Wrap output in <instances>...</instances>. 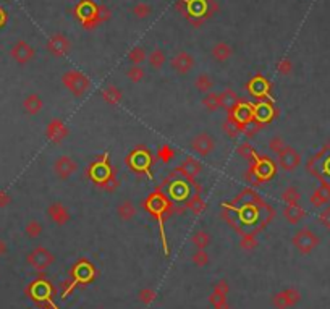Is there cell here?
Instances as JSON below:
<instances>
[{
  "instance_id": "1",
  "label": "cell",
  "mask_w": 330,
  "mask_h": 309,
  "mask_svg": "<svg viewBox=\"0 0 330 309\" xmlns=\"http://www.w3.org/2000/svg\"><path fill=\"white\" fill-rule=\"evenodd\" d=\"M222 217L238 235H258L275 217L274 207L253 188H243L232 203L222 204Z\"/></svg>"
},
{
  "instance_id": "2",
  "label": "cell",
  "mask_w": 330,
  "mask_h": 309,
  "mask_svg": "<svg viewBox=\"0 0 330 309\" xmlns=\"http://www.w3.org/2000/svg\"><path fill=\"white\" fill-rule=\"evenodd\" d=\"M159 186H160V190L168 196V199L173 203V212L175 214L185 212L188 199L193 195H196V193H202V190L193 191V188H197L199 185H197L196 182H189L188 178L180 175L177 170L172 172V174L162 182V185H159Z\"/></svg>"
},
{
  "instance_id": "3",
  "label": "cell",
  "mask_w": 330,
  "mask_h": 309,
  "mask_svg": "<svg viewBox=\"0 0 330 309\" xmlns=\"http://www.w3.org/2000/svg\"><path fill=\"white\" fill-rule=\"evenodd\" d=\"M143 207H144L146 212H149L152 217L157 220L164 253H165V256H168L170 254V249H168V241H167V236H165V220L173 214V203L168 199L165 193L160 190V186H157L156 191L151 193V195L143 201Z\"/></svg>"
},
{
  "instance_id": "4",
  "label": "cell",
  "mask_w": 330,
  "mask_h": 309,
  "mask_svg": "<svg viewBox=\"0 0 330 309\" xmlns=\"http://www.w3.org/2000/svg\"><path fill=\"white\" fill-rule=\"evenodd\" d=\"M84 175L89 178L94 185L107 193H114L120 186L119 178H117V169L110 165L107 152H104L99 159L94 161L89 167L86 169Z\"/></svg>"
},
{
  "instance_id": "5",
  "label": "cell",
  "mask_w": 330,
  "mask_h": 309,
  "mask_svg": "<svg viewBox=\"0 0 330 309\" xmlns=\"http://www.w3.org/2000/svg\"><path fill=\"white\" fill-rule=\"evenodd\" d=\"M156 162V157L152 156L151 150L146 146H136L131 152L125 157V164L128 165L131 172H135L136 175H148L152 178V165Z\"/></svg>"
},
{
  "instance_id": "6",
  "label": "cell",
  "mask_w": 330,
  "mask_h": 309,
  "mask_svg": "<svg viewBox=\"0 0 330 309\" xmlns=\"http://www.w3.org/2000/svg\"><path fill=\"white\" fill-rule=\"evenodd\" d=\"M306 170L316 177L320 185L330 188V141L306 164Z\"/></svg>"
},
{
  "instance_id": "7",
  "label": "cell",
  "mask_w": 330,
  "mask_h": 309,
  "mask_svg": "<svg viewBox=\"0 0 330 309\" xmlns=\"http://www.w3.org/2000/svg\"><path fill=\"white\" fill-rule=\"evenodd\" d=\"M277 174V165L267 156H258L249 165V170L246 174V180L251 185H261L272 180Z\"/></svg>"
},
{
  "instance_id": "8",
  "label": "cell",
  "mask_w": 330,
  "mask_h": 309,
  "mask_svg": "<svg viewBox=\"0 0 330 309\" xmlns=\"http://www.w3.org/2000/svg\"><path fill=\"white\" fill-rule=\"evenodd\" d=\"M62 83L63 86L70 91L71 96L75 97H83L91 88V80L79 70H68L62 75Z\"/></svg>"
},
{
  "instance_id": "9",
  "label": "cell",
  "mask_w": 330,
  "mask_h": 309,
  "mask_svg": "<svg viewBox=\"0 0 330 309\" xmlns=\"http://www.w3.org/2000/svg\"><path fill=\"white\" fill-rule=\"evenodd\" d=\"M291 243H293V246H295L301 254H311L312 251L319 246L320 238L312 232L311 228L304 227V228L298 230V232L295 233Z\"/></svg>"
},
{
  "instance_id": "10",
  "label": "cell",
  "mask_w": 330,
  "mask_h": 309,
  "mask_svg": "<svg viewBox=\"0 0 330 309\" xmlns=\"http://www.w3.org/2000/svg\"><path fill=\"white\" fill-rule=\"evenodd\" d=\"M28 264L31 265L33 269H36L38 272H44L46 269H49L50 265L55 262V256L50 253L47 248L44 246H36L31 253L26 257Z\"/></svg>"
},
{
  "instance_id": "11",
  "label": "cell",
  "mask_w": 330,
  "mask_h": 309,
  "mask_svg": "<svg viewBox=\"0 0 330 309\" xmlns=\"http://www.w3.org/2000/svg\"><path fill=\"white\" fill-rule=\"evenodd\" d=\"M26 293L34 301H38V303H50V301H52V296L55 294V288L52 286V283L47 282V280L39 278L28 286Z\"/></svg>"
},
{
  "instance_id": "12",
  "label": "cell",
  "mask_w": 330,
  "mask_h": 309,
  "mask_svg": "<svg viewBox=\"0 0 330 309\" xmlns=\"http://www.w3.org/2000/svg\"><path fill=\"white\" fill-rule=\"evenodd\" d=\"M270 88H272V86H270V83L262 75H256L253 80L248 81L246 84V91L251 97L258 100H272L274 102V97L270 94Z\"/></svg>"
},
{
  "instance_id": "13",
  "label": "cell",
  "mask_w": 330,
  "mask_h": 309,
  "mask_svg": "<svg viewBox=\"0 0 330 309\" xmlns=\"http://www.w3.org/2000/svg\"><path fill=\"white\" fill-rule=\"evenodd\" d=\"M46 49H47V52L52 55V57L62 59V57H65V55L70 54L71 42H70V39H68L65 34L55 33V34H52V36L49 38L47 44H46Z\"/></svg>"
},
{
  "instance_id": "14",
  "label": "cell",
  "mask_w": 330,
  "mask_h": 309,
  "mask_svg": "<svg viewBox=\"0 0 330 309\" xmlns=\"http://www.w3.org/2000/svg\"><path fill=\"white\" fill-rule=\"evenodd\" d=\"M71 278H75L78 285H87L96 278V269L87 259H79L71 267Z\"/></svg>"
},
{
  "instance_id": "15",
  "label": "cell",
  "mask_w": 330,
  "mask_h": 309,
  "mask_svg": "<svg viewBox=\"0 0 330 309\" xmlns=\"http://www.w3.org/2000/svg\"><path fill=\"white\" fill-rule=\"evenodd\" d=\"M253 109H254V120L261 125L270 123L278 115V109L274 105L272 100H258L256 104H253Z\"/></svg>"
},
{
  "instance_id": "16",
  "label": "cell",
  "mask_w": 330,
  "mask_h": 309,
  "mask_svg": "<svg viewBox=\"0 0 330 309\" xmlns=\"http://www.w3.org/2000/svg\"><path fill=\"white\" fill-rule=\"evenodd\" d=\"M229 117H232L235 121L238 123V126L243 130V128L249 123V121L254 120V109L253 104L248 102L246 99H241L240 104L235 107V109L229 113Z\"/></svg>"
},
{
  "instance_id": "17",
  "label": "cell",
  "mask_w": 330,
  "mask_h": 309,
  "mask_svg": "<svg viewBox=\"0 0 330 309\" xmlns=\"http://www.w3.org/2000/svg\"><path fill=\"white\" fill-rule=\"evenodd\" d=\"M10 55H12V59L18 63V65H26V63H29L34 59L36 52H34V49L31 47V44H28L26 41L20 39L12 46Z\"/></svg>"
},
{
  "instance_id": "18",
  "label": "cell",
  "mask_w": 330,
  "mask_h": 309,
  "mask_svg": "<svg viewBox=\"0 0 330 309\" xmlns=\"http://www.w3.org/2000/svg\"><path fill=\"white\" fill-rule=\"evenodd\" d=\"M277 156H278V165L285 172H293L301 165V154L291 146H285V149Z\"/></svg>"
},
{
  "instance_id": "19",
  "label": "cell",
  "mask_w": 330,
  "mask_h": 309,
  "mask_svg": "<svg viewBox=\"0 0 330 309\" xmlns=\"http://www.w3.org/2000/svg\"><path fill=\"white\" fill-rule=\"evenodd\" d=\"M194 65H196L194 57L189 52H185V50L177 52L170 59V67L177 71L178 75H188L189 71L194 68Z\"/></svg>"
},
{
  "instance_id": "20",
  "label": "cell",
  "mask_w": 330,
  "mask_h": 309,
  "mask_svg": "<svg viewBox=\"0 0 330 309\" xmlns=\"http://www.w3.org/2000/svg\"><path fill=\"white\" fill-rule=\"evenodd\" d=\"M299 301H301V293L296 288H287L283 291H278L272 298V303L277 309H288L298 304Z\"/></svg>"
},
{
  "instance_id": "21",
  "label": "cell",
  "mask_w": 330,
  "mask_h": 309,
  "mask_svg": "<svg viewBox=\"0 0 330 309\" xmlns=\"http://www.w3.org/2000/svg\"><path fill=\"white\" fill-rule=\"evenodd\" d=\"M78 162L73 161L70 156H60L54 162V172L60 180H68L73 174H76Z\"/></svg>"
},
{
  "instance_id": "22",
  "label": "cell",
  "mask_w": 330,
  "mask_h": 309,
  "mask_svg": "<svg viewBox=\"0 0 330 309\" xmlns=\"http://www.w3.org/2000/svg\"><path fill=\"white\" fill-rule=\"evenodd\" d=\"M68 128H67V125L63 123L62 120H58V118H54L50 123L47 125V128H46V136H47V139L49 141H52L54 144H60L62 141H65L68 138Z\"/></svg>"
},
{
  "instance_id": "23",
  "label": "cell",
  "mask_w": 330,
  "mask_h": 309,
  "mask_svg": "<svg viewBox=\"0 0 330 309\" xmlns=\"http://www.w3.org/2000/svg\"><path fill=\"white\" fill-rule=\"evenodd\" d=\"M214 147H215V142L207 133H199L191 139V149L196 154H199L202 157H207L212 150H214Z\"/></svg>"
},
{
  "instance_id": "24",
  "label": "cell",
  "mask_w": 330,
  "mask_h": 309,
  "mask_svg": "<svg viewBox=\"0 0 330 309\" xmlns=\"http://www.w3.org/2000/svg\"><path fill=\"white\" fill-rule=\"evenodd\" d=\"M201 169H202L201 164L197 162L194 157L189 156V157H186V159L183 161V164L178 165V167L175 169V170H177L180 175H183L185 178H188L189 182H196V177L201 174Z\"/></svg>"
},
{
  "instance_id": "25",
  "label": "cell",
  "mask_w": 330,
  "mask_h": 309,
  "mask_svg": "<svg viewBox=\"0 0 330 309\" xmlns=\"http://www.w3.org/2000/svg\"><path fill=\"white\" fill-rule=\"evenodd\" d=\"M47 215L52 219L54 224L57 225H67L70 222V212L67 209V206H63L62 203H52L47 207Z\"/></svg>"
},
{
  "instance_id": "26",
  "label": "cell",
  "mask_w": 330,
  "mask_h": 309,
  "mask_svg": "<svg viewBox=\"0 0 330 309\" xmlns=\"http://www.w3.org/2000/svg\"><path fill=\"white\" fill-rule=\"evenodd\" d=\"M210 55H212V59H214L215 62L225 63L227 60L232 59L233 47H232L230 44H227V42H224V41H218V42H215L214 46H212Z\"/></svg>"
},
{
  "instance_id": "27",
  "label": "cell",
  "mask_w": 330,
  "mask_h": 309,
  "mask_svg": "<svg viewBox=\"0 0 330 309\" xmlns=\"http://www.w3.org/2000/svg\"><path fill=\"white\" fill-rule=\"evenodd\" d=\"M283 215H285V219L288 220V224L296 225L306 217V211L299 204H288L287 207H285Z\"/></svg>"
},
{
  "instance_id": "28",
  "label": "cell",
  "mask_w": 330,
  "mask_h": 309,
  "mask_svg": "<svg viewBox=\"0 0 330 309\" xmlns=\"http://www.w3.org/2000/svg\"><path fill=\"white\" fill-rule=\"evenodd\" d=\"M44 107V102L39 94H36V92H33V94H28L23 100V109L28 115H38Z\"/></svg>"
},
{
  "instance_id": "29",
  "label": "cell",
  "mask_w": 330,
  "mask_h": 309,
  "mask_svg": "<svg viewBox=\"0 0 330 309\" xmlns=\"http://www.w3.org/2000/svg\"><path fill=\"white\" fill-rule=\"evenodd\" d=\"M218 97H220V107L225 109L229 113L240 104V100H241L237 92L232 91V89H225L224 92H220Z\"/></svg>"
},
{
  "instance_id": "30",
  "label": "cell",
  "mask_w": 330,
  "mask_h": 309,
  "mask_svg": "<svg viewBox=\"0 0 330 309\" xmlns=\"http://www.w3.org/2000/svg\"><path fill=\"white\" fill-rule=\"evenodd\" d=\"M309 201H311V204L314 207H324L330 201V188H328V186L320 185L319 188L311 195Z\"/></svg>"
},
{
  "instance_id": "31",
  "label": "cell",
  "mask_w": 330,
  "mask_h": 309,
  "mask_svg": "<svg viewBox=\"0 0 330 309\" xmlns=\"http://www.w3.org/2000/svg\"><path fill=\"white\" fill-rule=\"evenodd\" d=\"M100 97H102V100L107 104V105H119L120 104V100H122V97H123V94H122V91L117 88V86H107V88L100 92Z\"/></svg>"
},
{
  "instance_id": "32",
  "label": "cell",
  "mask_w": 330,
  "mask_h": 309,
  "mask_svg": "<svg viewBox=\"0 0 330 309\" xmlns=\"http://www.w3.org/2000/svg\"><path fill=\"white\" fill-rule=\"evenodd\" d=\"M206 209H207V204H206V201L201 198V193H196V195H193L188 199L186 211H189L193 215H201Z\"/></svg>"
},
{
  "instance_id": "33",
  "label": "cell",
  "mask_w": 330,
  "mask_h": 309,
  "mask_svg": "<svg viewBox=\"0 0 330 309\" xmlns=\"http://www.w3.org/2000/svg\"><path fill=\"white\" fill-rule=\"evenodd\" d=\"M165 62H167V55L162 49L156 47L152 52L148 54V63L151 65L152 70H160L165 65Z\"/></svg>"
},
{
  "instance_id": "34",
  "label": "cell",
  "mask_w": 330,
  "mask_h": 309,
  "mask_svg": "<svg viewBox=\"0 0 330 309\" xmlns=\"http://www.w3.org/2000/svg\"><path fill=\"white\" fill-rule=\"evenodd\" d=\"M194 88L196 91L202 92V94H207V92L212 91V88H214V80L210 78V75L207 73H201L196 76L194 80Z\"/></svg>"
},
{
  "instance_id": "35",
  "label": "cell",
  "mask_w": 330,
  "mask_h": 309,
  "mask_svg": "<svg viewBox=\"0 0 330 309\" xmlns=\"http://www.w3.org/2000/svg\"><path fill=\"white\" fill-rule=\"evenodd\" d=\"M117 212H119V217L122 220H133L136 217V206L131 201H123L117 207Z\"/></svg>"
},
{
  "instance_id": "36",
  "label": "cell",
  "mask_w": 330,
  "mask_h": 309,
  "mask_svg": "<svg viewBox=\"0 0 330 309\" xmlns=\"http://www.w3.org/2000/svg\"><path fill=\"white\" fill-rule=\"evenodd\" d=\"M128 60L133 63V65H143L144 62H148V52H146L144 47L136 46L128 52Z\"/></svg>"
},
{
  "instance_id": "37",
  "label": "cell",
  "mask_w": 330,
  "mask_h": 309,
  "mask_svg": "<svg viewBox=\"0 0 330 309\" xmlns=\"http://www.w3.org/2000/svg\"><path fill=\"white\" fill-rule=\"evenodd\" d=\"M131 13H133V17L139 21L143 20H148L151 15H152V7L148 4V2H138L133 10H131Z\"/></svg>"
},
{
  "instance_id": "38",
  "label": "cell",
  "mask_w": 330,
  "mask_h": 309,
  "mask_svg": "<svg viewBox=\"0 0 330 309\" xmlns=\"http://www.w3.org/2000/svg\"><path fill=\"white\" fill-rule=\"evenodd\" d=\"M299 199H301V193H299L298 188L295 186H288V188H285L283 193H282V201L285 204H299Z\"/></svg>"
},
{
  "instance_id": "39",
  "label": "cell",
  "mask_w": 330,
  "mask_h": 309,
  "mask_svg": "<svg viewBox=\"0 0 330 309\" xmlns=\"http://www.w3.org/2000/svg\"><path fill=\"white\" fill-rule=\"evenodd\" d=\"M191 241L197 249H206L210 244V235L207 232H204V230H197L193 235Z\"/></svg>"
},
{
  "instance_id": "40",
  "label": "cell",
  "mask_w": 330,
  "mask_h": 309,
  "mask_svg": "<svg viewBox=\"0 0 330 309\" xmlns=\"http://www.w3.org/2000/svg\"><path fill=\"white\" fill-rule=\"evenodd\" d=\"M222 130H224L225 134L229 136V138H232V139H237L238 134L241 133V128L238 126V123H237V121H235L232 117H229V118L224 121Z\"/></svg>"
},
{
  "instance_id": "41",
  "label": "cell",
  "mask_w": 330,
  "mask_h": 309,
  "mask_svg": "<svg viewBox=\"0 0 330 309\" xmlns=\"http://www.w3.org/2000/svg\"><path fill=\"white\" fill-rule=\"evenodd\" d=\"M202 105L206 107L209 112L218 110L220 109V97H218L217 92H212V91L207 92V94L204 96V99H202Z\"/></svg>"
},
{
  "instance_id": "42",
  "label": "cell",
  "mask_w": 330,
  "mask_h": 309,
  "mask_svg": "<svg viewBox=\"0 0 330 309\" xmlns=\"http://www.w3.org/2000/svg\"><path fill=\"white\" fill-rule=\"evenodd\" d=\"M237 152H238L240 157H243V159L251 161V162L259 156L258 152H256V149L249 144V142H241V144L238 146V149H237Z\"/></svg>"
},
{
  "instance_id": "43",
  "label": "cell",
  "mask_w": 330,
  "mask_h": 309,
  "mask_svg": "<svg viewBox=\"0 0 330 309\" xmlns=\"http://www.w3.org/2000/svg\"><path fill=\"white\" fill-rule=\"evenodd\" d=\"M25 233L28 238H38L42 233V225L39 220H29L25 225Z\"/></svg>"
},
{
  "instance_id": "44",
  "label": "cell",
  "mask_w": 330,
  "mask_h": 309,
  "mask_svg": "<svg viewBox=\"0 0 330 309\" xmlns=\"http://www.w3.org/2000/svg\"><path fill=\"white\" fill-rule=\"evenodd\" d=\"M146 76V71L141 65H131L127 70V78L131 83H139Z\"/></svg>"
},
{
  "instance_id": "45",
  "label": "cell",
  "mask_w": 330,
  "mask_h": 309,
  "mask_svg": "<svg viewBox=\"0 0 330 309\" xmlns=\"http://www.w3.org/2000/svg\"><path fill=\"white\" fill-rule=\"evenodd\" d=\"M209 301H210V304L214 306V309H230V304H229V301H227L225 294L214 291L209 296Z\"/></svg>"
},
{
  "instance_id": "46",
  "label": "cell",
  "mask_w": 330,
  "mask_h": 309,
  "mask_svg": "<svg viewBox=\"0 0 330 309\" xmlns=\"http://www.w3.org/2000/svg\"><path fill=\"white\" fill-rule=\"evenodd\" d=\"M156 298H157V293L154 291L152 288H149V286L141 288L138 293V299L141 301L143 304H151L152 301H156Z\"/></svg>"
},
{
  "instance_id": "47",
  "label": "cell",
  "mask_w": 330,
  "mask_h": 309,
  "mask_svg": "<svg viewBox=\"0 0 330 309\" xmlns=\"http://www.w3.org/2000/svg\"><path fill=\"white\" fill-rule=\"evenodd\" d=\"M258 238H256V235H243L240 240V248L243 251H253L258 246Z\"/></svg>"
},
{
  "instance_id": "48",
  "label": "cell",
  "mask_w": 330,
  "mask_h": 309,
  "mask_svg": "<svg viewBox=\"0 0 330 309\" xmlns=\"http://www.w3.org/2000/svg\"><path fill=\"white\" fill-rule=\"evenodd\" d=\"M157 159L162 161L164 164H168L170 161L175 159V150H173L170 146H168V144L160 146V149L157 150Z\"/></svg>"
},
{
  "instance_id": "49",
  "label": "cell",
  "mask_w": 330,
  "mask_h": 309,
  "mask_svg": "<svg viewBox=\"0 0 330 309\" xmlns=\"http://www.w3.org/2000/svg\"><path fill=\"white\" fill-rule=\"evenodd\" d=\"M293 68H295V65H293V62L288 59V57L278 60V63H277V71L283 76H290L293 73Z\"/></svg>"
},
{
  "instance_id": "50",
  "label": "cell",
  "mask_w": 330,
  "mask_h": 309,
  "mask_svg": "<svg viewBox=\"0 0 330 309\" xmlns=\"http://www.w3.org/2000/svg\"><path fill=\"white\" fill-rule=\"evenodd\" d=\"M191 261L194 265H197V267H204V265L209 264V254L206 253V249H197L191 256Z\"/></svg>"
},
{
  "instance_id": "51",
  "label": "cell",
  "mask_w": 330,
  "mask_h": 309,
  "mask_svg": "<svg viewBox=\"0 0 330 309\" xmlns=\"http://www.w3.org/2000/svg\"><path fill=\"white\" fill-rule=\"evenodd\" d=\"M112 18V12H110L108 7L105 5H97L96 7V20L97 23H107V21Z\"/></svg>"
},
{
  "instance_id": "52",
  "label": "cell",
  "mask_w": 330,
  "mask_h": 309,
  "mask_svg": "<svg viewBox=\"0 0 330 309\" xmlns=\"http://www.w3.org/2000/svg\"><path fill=\"white\" fill-rule=\"evenodd\" d=\"M264 125H261V123H258L256 120H253V121H249V123L241 130V133H243L246 138H253V136H256L259 131H261V128H262Z\"/></svg>"
},
{
  "instance_id": "53",
  "label": "cell",
  "mask_w": 330,
  "mask_h": 309,
  "mask_svg": "<svg viewBox=\"0 0 330 309\" xmlns=\"http://www.w3.org/2000/svg\"><path fill=\"white\" fill-rule=\"evenodd\" d=\"M285 146L287 144H285V139L282 138V136H274V138L269 141V147L275 154H280L282 150L285 149Z\"/></svg>"
},
{
  "instance_id": "54",
  "label": "cell",
  "mask_w": 330,
  "mask_h": 309,
  "mask_svg": "<svg viewBox=\"0 0 330 309\" xmlns=\"http://www.w3.org/2000/svg\"><path fill=\"white\" fill-rule=\"evenodd\" d=\"M76 286H78V282H76L75 278H71V277H70V278L65 280V282L62 283V298L68 296V294H70L73 290H75Z\"/></svg>"
},
{
  "instance_id": "55",
  "label": "cell",
  "mask_w": 330,
  "mask_h": 309,
  "mask_svg": "<svg viewBox=\"0 0 330 309\" xmlns=\"http://www.w3.org/2000/svg\"><path fill=\"white\" fill-rule=\"evenodd\" d=\"M214 291L215 293H220V294H229V291H230V285H229V282L227 280H218V282H215V285H214Z\"/></svg>"
},
{
  "instance_id": "56",
  "label": "cell",
  "mask_w": 330,
  "mask_h": 309,
  "mask_svg": "<svg viewBox=\"0 0 330 309\" xmlns=\"http://www.w3.org/2000/svg\"><path fill=\"white\" fill-rule=\"evenodd\" d=\"M319 222L322 225H324L327 230H330V206L324 207L322 212L319 214Z\"/></svg>"
},
{
  "instance_id": "57",
  "label": "cell",
  "mask_w": 330,
  "mask_h": 309,
  "mask_svg": "<svg viewBox=\"0 0 330 309\" xmlns=\"http://www.w3.org/2000/svg\"><path fill=\"white\" fill-rule=\"evenodd\" d=\"M9 204H12V196L7 191L0 190V207L4 209V207H7Z\"/></svg>"
},
{
  "instance_id": "58",
  "label": "cell",
  "mask_w": 330,
  "mask_h": 309,
  "mask_svg": "<svg viewBox=\"0 0 330 309\" xmlns=\"http://www.w3.org/2000/svg\"><path fill=\"white\" fill-rule=\"evenodd\" d=\"M7 251H9V246H7V243L0 238V256H5Z\"/></svg>"
},
{
  "instance_id": "59",
  "label": "cell",
  "mask_w": 330,
  "mask_h": 309,
  "mask_svg": "<svg viewBox=\"0 0 330 309\" xmlns=\"http://www.w3.org/2000/svg\"><path fill=\"white\" fill-rule=\"evenodd\" d=\"M39 309H58V307L52 303V301H50V303H44Z\"/></svg>"
},
{
  "instance_id": "60",
  "label": "cell",
  "mask_w": 330,
  "mask_h": 309,
  "mask_svg": "<svg viewBox=\"0 0 330 309\" xmlns=\"http://www.w3.org/2000/svg\"><path fill=\"white\" fill-rule=\"evenodd\" d=\"M4 21H5V13H4L2 10H0V25H2Z\"/></svg>"
},
{
  "instance_id": "61",
  "label": "cell",
  "mask_w": 330,
  "mask_h": 309,
  "mask_svg": "<svg viewBox=\"0 0 330 309\" xmlns=\"http://www.w3.org/2000/svg\"><path fill=\"white\" fill-rule=\"evenodd\" d=\"M97 309H104V307H97Z\"/></svg>"
}]
</instances>
